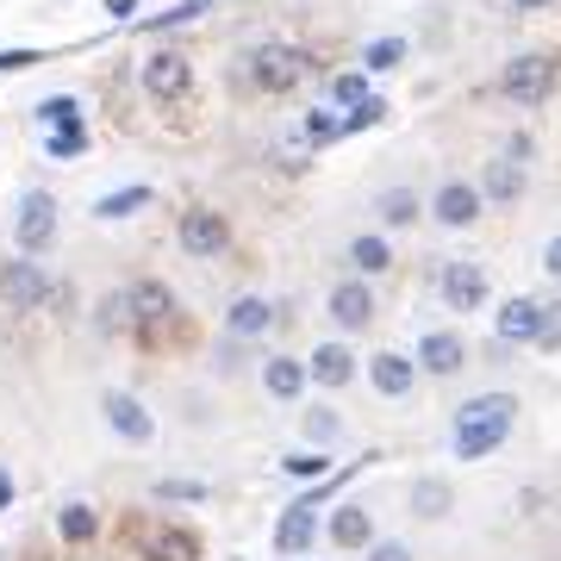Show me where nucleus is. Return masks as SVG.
Instances as JSON below:
<instances>
[{"instance_id":"obj_27","label":"nucleus","mask_w":561,"mask_h":561,"mask_svg":"<svg viewBox=\"0 0 561 561\" xmlns=\"http://www.w3.org/2000/svg\"><path fill=\"white\" fill-rule=\"evenodd\" d=\"M449 500H456V493H449V481H437V474H424V481L412 486V505H419L424 518H443V512H449Z\"/></svg>"},{"instance_id":"obj_35","label":"nucleus","mask_w":561,"mask_h":561,"mask_svg":"<svg viewBox=\"0 0 561 561\" xmlns=\"http://www.w3.org/2000/svg\"><path fill=\"white\" fill-rule=\"evenodd\" d=\"M206 7H213V0H181V7H169V13H162V20H150V32H169V25H187V20H201Z\"/></svg>"},{"instance_id":"obj_32","label":"nucleus","mask_w":561,"mask_h":561,"mask_svg":"<svg viewBox=\"0 0 561 561\" xmlns=\"http://www.w3.org/2000/svg\"><path fill=\"white\" fill-rule=\"evenodd\" d=\"M337 138H343L337 113H306V144H337Z\"/></svg>"},{"instance_id":"obj_24","label":"nucleus","mask_w":561,"mask_h":561,"mask_svg":"<svg viewBox=\"0 0 561 561\" xmlns=\"http://www.w3.org/2000/svg\"><path fill=\"white\" fill-rule=\"evenodd\" d=\"M350 262H356L362 275H381V268H393V250H387V238H375V231H362V238L350 243Z\"/></svg>"},{"instance_id":"obj_2","label":"nucleus","mask_w":561,"mask_h":561,"mask_svg":"<svg viewBox=\"0 0 561 561\" xmlns=\"http://www.w3.org/2000/svg\"><path fill=\"white\" fill-rule=\"evenodd\" d=\"M312 69H319V62L306 57L300 44H256V50L243 57V76H250L256 94H294Z\"/></svg>"},{"instance_id":"obj_5","label":"nucleus","mask_w":561,"mask_h":561,"mask_svg":"<svg viewBox=\"0 0 561 561\" xmlns=\"http://www.w3.org/2000/svg\"><path fill=\"white\" fill-rule=\"evenodd\" d=\"M50 238H57V201L32 187V194H20V213H13V243H20V256H44Z\"/></svg>"},{"instance_id":"obj_34","label":"nucleus","mask_w":561,"mask_h":561,"mask_svg":"<svg viewBox=\"0 0 561 561\" xmlns=\"http://www.w3.org/2000/svg\"><path fill=\"white\" fill-rule=\"evenodd\" d=\"M337 431H343V419H337V412H324V405H319V412H306V437L319 443V449H324L331 437H337Z\"/></svg>"},{"instance_id":"obj_1","label":"nucleus","mask_w":561,"mask_h":561,"mask_svg":"<svg viewBox=\"0 0 561 561\" xmlns=\"http://www.w3.org/2000/svg\"><path fill=\"white\" fill-rule=\"evenodd\" d=\"M512 424H518V400L512 393H481V400H468L461 405V419H456V456L461 461H481L493 456L505 437H512Z\"/></svg>"},{"instance_id":"obj_39","label":"nucleus","mask_w":561,"mask_h":561,"mask_svg":"<svg viewBox=\"0 0 561 561\" xmlns=\"http://www.w3.org/2000/svg\"><path fill=\"white\" fill-rule=\"evenodd\" d=\"M368 561H412L405 542H368Z\"/></svg>"},{"instance_id":"obj_18","label":"nucleus","mask_w":561,"mask_h":561,"mask_svg":"<svg viewBox=\"0 0 561 561\" xmlns=\"http://www.w3.org/2000/svg\"><path fill=\"white\" fill-rule=\"evenodd\" d=\"M275 324V306L262 300V294H243V300H231V312H225V331L231 337H262Z\"/></svg>"},{"instance_id":"obj_28","label":"nucleus","mask_w":561,"mask_h":561,"mask_svg":"<svg viewBox=\"0 0 561 561\" xmlns=\"http://www.w3.org/2000/svg\"><path fill=\"white\" fill-rule=\"evenodd\" d=\"M375 206H381L387 225H412V219H419V194H412V187H387Z\"/></svg>"},{"instance_id":"obj_20","label":"nucleus","mask_w":561,"mask_h":561,"mask_svg":"<svg viewBox=\"0 0 561 561\" xmlns=\"http://www.w3.org/2000/svg\"><path fill=\"white\" fill-rule=\"evenodd\" d=\"M262 387H268L275 400H300L306 393V362L300 356H268L262 362Z\"/></svg>"},{"instance_id":"obj_42","label":"nucleus","mask_w":561,"mask_h":561,"mask_svg":"<svg viewBox=\"0 0 561 561\" xmlns=\"http://www.w3.org/2000/svg\"><path fill=\"white\" fill-rule=\"evenodd\" d=\"M7 505H13V474L0 468V512H7Z\"/></svg>"},{"instance_id":"obj_12","label":"nucleus","mask_w":561,"mask_h":561,"mask_svg":"<svg viewBox=\"0 0 561 561\" xmlns=\"http://www.w3.org/2000/svg\"><path fill=\"white\" fill-rule=\"evenodd\" d=\"M312 537H319V512H306L300 500L287 505V512H280V524H275V556H306V549H312Z\"/></svg>"},{"instance_id":"obj_10","label":"nucleus","mask_w":561,"mask_h":561,"mask_svg":"<svg viewBox=\"0 0 561 561\" xmlns=\"http://www.w3.org/2000/svg\"><path fill=\"white\" fill-rule=\"evenodd\" d=\"M481 187H468V181H443L437 187V201H431V219L449 225V231H468V225L481 219Z\"/></svg>"},{"instance_id":"obj_21","label":"nucleus","mask_w":561,"mask_h":561,"mask_svg":"<svg viewBox=\"0 0 561 561\" xmlns=\"http://www.w3.org/2000/svg\"><path fill=\"white\" fill-rule=\"evenodd\" d=\"M524 194V169L512 157H500V162H486V181H481V201H500V206H512Z\"/></svg>"},{"instance_id":"obj_38","label":"nucleus","mask_w":561,"mask_h":561,"mask_svg":"<svg viewBox=\"0 0 561 561\" xmlns=\"http://www.w3.org/2000/svg\"><path fill=\"white\" fill-rule=\"evenodd\" d=\"M32 62H44L38 50H0V76H13V69H32Z\"/></svg>"},{"instance_id":"obj_31","label":"nucleus","mask_w":561,"mask_h":561,"mask_svg":"<svg viewBox=\"0 0 561 561\" xmlns=\"http://www.w3.org/2000/svg\"><path fill=\"white\" fill-rule=\"evenodd\" d=\"M362 62H368V69H400V62H405V38H375L368 50H362Z\"/></svg>"},{"instance_id":"obj_36","label":"nucleus","mask_w":561,"mask_h":561,"mask_svg":"<svg viewBox=\"0 0 561 561\" xmlns=\"http://www.w3.org/2000/svg\"><path fill=\"white\" fill-rule=\"evenodd\" d=\"M331 94H337L343 106H362V101H368V76H337V81H331Z\"/></svg>"},{"instance_id":"obj_33","label":"nucleus","mask_w":561,"mask_h":561,"mask_svg":"<svg viewBox=\"0 0 561 561\" xmlns=\"http://www.w3.org/2000/svg\"><path fill=\"white\" fill-rule=\"evenodd\" d=\"M537 350H542V356H556V350H561V300H549V306H542V331H537Z\"/></svg>"},{"instance_id":"obj_43","label":"nucleus","mask_w":561,"mask_h":561,"mask_svg":"<svg viewBox=\"0 0 561 561\" xmlns=\"http://www.w3.org/2000/svg\"><path fill=\"white\" fill-rule=\"evenodd\" d=\"M512 7H524V13H530V7H549V0H512Z\"/></svg>"},{"instance_id":"obj_11","label":"nucleus","mask_w":561,"mask_h":561,"mask_svg":"<svg viewBox=\"0 0 561 561\" xmlns=\"http://www.w3.org/2000/svg\"><path fill=\"white\" fill-rule=\"evenodd\" d=\"M375 312H381V306H375V287H368V280H337V287H331V319H337L343 331H368Z\"/></svg>"},{"instance_id":"obj_4","label":"nucleus","mask_w":561,"mask_h":561,"mask_svg":"<svg viewBox=\"0 0 561 561\" xmlns=\"http://www.w3.org/2000/svg\"><path fill=\"white\" fill-rule=\"evenodd\" d=\"M144 94H150L157 106H187L194 101V62L181 57V50L144 57Z\"/></svg>"},{"instance_id":"obj_23","label":"nucleus","mask_w":561,"mask_h":561,"mask_svg":"<svg viewBox=\"0 0 561 561\" xmlns=\"http://www.w3.org/2000/svg\"><path fill=\"white\" fill-rule=\"evenodd\" d=\"M57 530H62V542H94L101 537V518H94V505H62V518H57Z\"/></svg>"},{"instance_id":"obj_26","label":"nucleus","mask_w":561,"mask_h":561,"mask_svg":"<svg viewBox=\"0 0 561 561\" xmlns=\"http://www.w3.org/2000/svg\"><path fill=\"white\" fill-rule=\"evenodd\" d=\"M38 125H44V131L81 125V101H76V94H50V101H38Z\"/></svg>"},{"instance_id":"obj_3","label":"nucleus","mask_w":561,"mask_h":561,"mask_svg":"<svg viewBox=\"0 0 561 561\" xmlns=\"http://www.w3.org/2000/svg\"><path fill=\"white\" fill-rule=\"evenodd\" d=\"M556 81H561V57H549V50H530V57L505 62L500 88H505L518 106H542L549 94H556Z\"/></svg>"},{"instance_id":"obj_15","label":"nucleus","mask_w":561,"mask_h":561,"mask_svg":"<svg viewBox=\"0 0 561 561\" xmlns=\"http://www.w3.org/2000/svg\"><path fill=\"white\" fill-rule=\"evenodd\" d=\"M368 381L381 387L387 400H400V393H412V381H419V362L400 356V350H381V356L368 362Z\"/></svg>"},{"instance_id":"obj_40","label":"nucleus","mask_w":561,"mask_h":561,"mask_svg":"<svg viewBox=\"0 0 561 561\" xmlns=\"http://www.w3.org/2000/svg\"><path fill=\"white\" fill-rule=\"evenodd\" d=\"M542 268H549V275H561V231L549 238V250H542Z\"/></svg>"},{"instance_id":"obj_29","label":"nucleus","mask_w":561,"mask_h":561,"mask_svg":"<svg viewBox=\"0 0 561 561\" xmlns=\"http://www.w3.org/2000/svg\"><path fill=\"white\" fill-rule=\"evenodd\" d=\"M280 468H287L294 481H324V474H331L324 449H294V456H280Z\"/></svg>"},{"instance_id":"obj_7","label":"nucleus","mask_w":561,"mask_h":561,"mask_svg":"<svg viewBox=\"0 0 561 561\" xmlns=\"http://www.w3.org/2000/svg\"><path fill=\"white\" fill-rule=\"evenodd\" d=\"M138 549L144 561H201V530L194 524H150Z\"/></svg>"},{"instance_id":"obj_37","label":"nucleus","mask_w":561,"mask_h":561,"mask_svg":"<svg viewBox=\"0 0 561 561\" xmlns=\"http://www.w3.org/2000/svg\"><path fill=\"white\" fill-rule=\"evenodd\" d=\"M157 500H206L201 481H157Z\"/></svg>"},{"instance_id":"obj_9","label":"nucleus","mask_w":561,"mask_h":561,"mask_svg":"<svg viewBox=\"0 0 561 561\" xmlns=\"http://www.w3.org/2000/svg\"><path fill=\"white\" fill-rule=\"evenodd\" d=\"M443 300H449V312H481L486 306V268L481 262H443Z\"/></svg>"},{"instance_id":"obj_16","label":"nucleus","mask_w":561,"mask_h":561,"mask_svg":"<svg viewBox=\"0 0 561 561\" xmlns=\"http://www.w3.org/2000/svg\"><path fill=\"white\" fill-rule=\"evenodd\" d=\"M493 331H500V343H537V331H542V300H524V294H518V300H505Z\"/></svg>"},{"instance_id":"obj_41","label":"nucleus","mask_w":561,"mask_h":561,"mask_svg":"<svg viewBox=\"0 0 561 561\" xmlns=\"http://www.w3.org/2000/svg\"><path fill=\"white\" fill-rule=\"evenodd\" d=\"M106 13H113V20H131V13H138V0H106Z\"/></svg>"},{"instance_id":"obj_19","label":"nucleus","mask_w":561,"mask_h":561,"mask_svg":"<svg viewBox=\"0 0 561 561\" xmlns=\"http://www.w3.org/2000/svg\"><path fill=\"white\" fill-rule=\"evenodd\" d=\"M368 537H375V524H368V505L343 500L337 512H331V542H337V549H368Z\"/></svg>"},{"instance_id":"obj_22","label":"nucleus","mask_w":561,"mask_h":561,"mask_svg":"<svg viewBox=\"0 0 561 561\" xmlns=\"http://www.w3.org/2000/svg\"><path fill=\"white\" fill-rule=\"evenodd\" d=\"M157 201V194H150V187H119V194H101V201H94V219H131V213H138V206H150Z\"/></svg>"},{"instance_id":"obj_25","label":"nucleus","mask_w":561,"mask_h":561,"mask_svg":"<svg viewBox=\"0 0 561 561\" xmlns=\"http://www.w3.org/2000/svg\"><path fill=\"white\" fill-rule=\"evenodd\" d=\"M88 150V125H62V131H44V157L50 162H69Z\"/></svg>"},{"instance_id":"obj_6","label":"nucleus","mask_w":561,"mask_h":561,"mask_svg":"<svg viewBox=\"0 0 561 561\" xmlns=\"http://www.w3.org/2000/svg\"><path fill=\"white\" fill-rule=\"evenodd\" d=\"M225 243H231L225 213H213V206H187V213H181V250H187V256H219Z\"/></svg>"},{"instance_id":"obj_30","label":"nucleus","mask_w":561,"mask_h":561,"mask_svg":"<svg viewBox=\"0 0 561 561\" xmlns=\"http://www.w3.org/2000/svg\"><path fill=\"white\" fill-rule=\"evenodd\" d=\"M381 119H387V101H381V94H368L362 106L343 113V138H356V131H368V125H381Z\"/></svg>"},{"instance_id":"obj_13","label":"nucleus","mask_w":561,"mask_h":561,"mask_svg":"<svg viewBox=\"0 0 561 561\" xmlns=\"http://www.w3.org/2000/svg\"><path fill=\"white\" fill-rule=\"evenodd\" d=\"M101 405H106V424H113L125 443H150L157 437V419L144 412V400H131V393H106Z\"/></svg>"},{"instance_id":"obj_8","label":"nucleus","mask_w":561,"mask_h":561,"mask_svg":"<svg viewBox=\"0 0 561 561\" xmlns=\"http://www.w3.org/2000/svg\"><path fill=\"white\" fill-rule=\"evenodd\" d=\"M0 300L20 306V312H38V306L50 300V280H44L38 262H7V268H0Z\"/></svg>"},{"instance_id":"obj_14","label":"nucleus","mask_w":561,"mask_h":561,"mask_svg":"<svg viewBox=\"0 0 561 561\" xmlns=\"http://www.w3.org/2000/svg\"><path fill=\"white\" fill-rule=\"evenodd\" d=\"M461 362H468V343L456 331H424L419 337V368L424 375H456Z\"/></svg>"},{"instance_id":"obj_17","label":"nucleus","mask_w":561,"mask_h":561,"mask_svg":"<svg viewBox=\"0 0 561 561\" xmlns=\"http://www.w3.org/2000/svg\"><path fill=\"white\" fill-rule=\"evenodd\" d=\"M306 381L350 387V381H356V356H350L343 343H319V356H306Z\"/></svg>"}]
</instances>
